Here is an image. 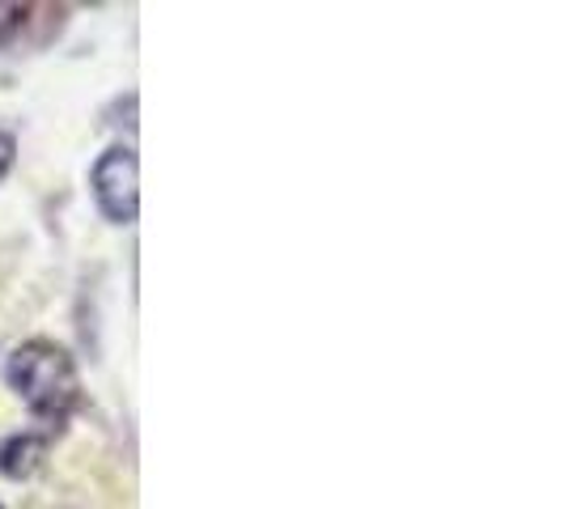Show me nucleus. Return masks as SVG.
<instances>
[{
    "label": "nucleus",
    "instance_id": "f257e3e1",
    "mask_svg": "<svg viewBox=\"0 0 564 509\" xmlns=\"http://www.w3.org/2000/svg\"><path fill=\"white\" fill-rule=\"evenodd\" d=\"M9 387L47 429H64L82 403V378L73 357L52 339H30L9 357Z\"/></svg>",
    "mask_w": 564,
    "mask_h": 509
},
{
    "label": "nucleus",
    "instance_id": "f03ea898",
    "mask_svg": "<svg viewBox=\"0 0 564 509\" xmlns=\"http://www.w3.org/2000/svg\"><path fill=\"white\" fill-rule=\"evenodd\" d=\"M94 199L111 221H137L141 204V178H137V153L132 149H107L94 166Z\"/></svg>",
    "mask_w": 564,
    "mask_h": 509
},
{
    "label": "nucleus",
    "instance_id": "20e7f679",
    "mask_svg": "<svg viewBox=\"0 0 564 509\" xmlns=\"http://www.w3.org/2000/svg\"><path fill=\"white\" fill-rule=\"evenodd\" d=\"M43 454H47V437L39 433H22V437H9L0 446V472L13 476V480H26L43 467Z\"/></svg>",
    "mask_w": 564,
    "mask_h": 509
},
{
    "label": "nucleus",
    "instance_id": "39448f33",
    "mask_svg": "<svg viewBox=\"0 0 564 509\" xmlns=\"http://www.w3.org/2000/svg\"><path fill=\"white\" fill-rule=\"evenodd\" d=\"M13 166V137L9 132H0V174Z\"/></svg>",
    "mask_w": 564,
    "mask_h": 509
},
{
    "label": "nucleus",
    "instance_id": "7ed1b4c3",
    "mask_svg": "<svg viewBox=\"0 0 564 509\" xmlns=\"http://www.w3.org/2000/svg\"><path fill=\"white\" fill-rule=\"evenodd\" d=\"M64 26L59 4H0V52L47 47Z\"/></svg>",
    "mask_w": 564,
    "mask_h": 509
}]
</instances>
